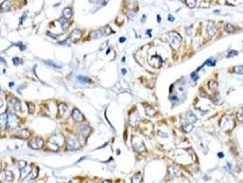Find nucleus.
<instances>
[{"instance_id":"f257e3e1","label":"nucleus","mask_w":243,"mask_h":183,"mask_svg":"<svg viewBox=\"0 0 243 183\" xmlns=\"http://www.w3.org/2000/svg\"><path fill=\"white\" fill-rule=\"evenodd\" d=\"M20 120L17 114H15L12 112H8L7 114V126L9 129H16L17 126H19Z\"/></svg>"},{"instance_id":"f03ea898","label":"nucleus","mask_w":243,"mask_h":183,"mask_svg":"<svg viewBox=\"0 0 243 183\" xmlns=\"http://www.w3.org/2000/svg\"><path fill=\"white\" fill-rule=\"evenodd\" d=\"M49 143H51L52 145H55L57 148H60V146L65 144V137L61 134H56V135L52 136L49 138Z\"/></svg>"},{"instance_id":"7ed1b4c3","label":"nucleus","mask_w":243,"mask_h":183,"mask_svg":"<svg viewBox=\"0 0 243 183\" xmlns=\"http://www.w3.org/2000/svg\"><path fill=\"white\" fill-rule=\"evenodd\" d=\"M132 145L133 149L137 151V152H142V151L145 150V146L143 145V141L137 136H133L132 138Z\"/></svg>"},{"instance_id":"20e7f679","label":"nucleus","mask_w":243,"mask_h":183,"mask_svg":"<svg viewBox=\"0 0 243 183\" xmlns=\"http://www.w3.org/2000/svg\"><path fill=\"white\" fill-rule=\"evenodd\" d=\"M167 38H168L169 42L172 44V45H179L180 42L182 41L181 36H180L177 32H175V31L169 32L167 35Z\"/></svg>"},{"instance_id":"39448f33","label":"nucleus","mask_w":243,"mask_h":183,"mask_svg":"<svg viewBox=\"0 0 243 183\" xmlns=\"http://www.w3.org/2000/svg\"><path fill=\"white\" fill-rule=\"evenodd\" d=\"M29 146L33 149H41L44 146V140L41 137H35L29 141Z\"/></svg>"},{"instance_id":"423d86ee","label":"nucleus","mask_w":243,"mask_h":183,"mask_svg":"<svg viewBox=\"0 0 243 183\" xmlns=\"http://www.w3.org/2000/svg\"><path fill=\"white\" fill-rule=\"evenodd\" d=\"M80 142L77 138H70L67 142V149L69 151H73L80 148Z\"/></svg>"},{"instance_id":"0eeeda50","label":"nucleus","mask_w":243,"mask_h":183,"mask_svg":"<svg viewBox=\"0 0 243 183\" xmlns=\"http://www.w3.org/2000/svg\"><path fill=\"white\" fill-rule=\"evenodd\" d=\"M78 132L80 135H82V136L86 137L90 135V133L92 132V128L90 127L87 124H80L78 127Z\"/></svg>"},{"instance_id":"6e6552de","label":"nucleus","mask_w":243,"mask_h":183,"mask_svg":"<svg viewBox=\"0 0 243 183\" xmlns=\"http://www.w3.org/2000/svg\"><path fill=\"white\" fill-rule=\"evenodd\" d=\"M71 117H72V119L74 120L75 122H82V121H84V115L77 108L73 109L72 113H71Z\"/></svg>"},{"instance_id":"1a4fd4ad","label":"nucleus","mask_w":243,"mask_h":183,"mask_svg":"<svg viewBox=\"0 0 243 183\" xmlns=\"http://www.w3.org/2000/svg\"><path fill=\"white\" fill-rule=\"evenodd\" d=\"M80 36H82V31H80V29H76L72 30L70 32V34L69 36V39L70 41H72V42H76V41H78L80 39Z\"/></svg>"},{"instance_id":"9d476101","label":"nucleus","mask_w":243,"mask_h":183,"mask_svg":"<svg viewBox=\"0 0 243 183\" xmlns=\"http://www.w3.org/2000/svg\"><path fill=\"white\" fill-rule=\"evenodd\" d=\"M9 102H10V104L12 105L13 108H14L16 111H17V112L21 111V102L17 99V98L12 97L11 99L9 100Z\"/></svg>"},{"instance_id":"9b49d317","label":"nucleus","mask_w":243,"mask_h":183,"mask_svg":"<svg viewBox=\"0 0 243 183\" xmlns=\"http://www.w3.org/2000/svg\"><path fill=\"white\" fill-rule=\"evenodd\" d=\"M185 116H186L187 123L191 124H193L194 123H196L197 120V116L195 115V114L193 113V112H191V111H187V112L186 113V114H185Z\"/></svg>"},{"instance_id":"f8f14e48","label":"nucleus","mask_w":243,"mask_h":183,"mask_svg":"<svg viewBox=\"0 0 243 183\" xmlns=\"http://www.w3.org/2000/svg\"><path fill=\"white\" fill-rule=\"evenodd\" d=\"M17 136L21 138V139H28V138L30 136V132L26 128L21 129V130H19L17 133Z\"/></svg>"},{"instance_id":"ddd939ff","label":"nucleus","mask_w":243,"mask_h":183,"mask_svg":"<svg viewBox=\"0 0 243 183\" xmlns=\"http://www.w3.org/2000/svg\"><path fill=\"white\" fill-rule=\"evenodd\" d=\"M103 35H104V31H103V29H101L92 31L91 34H90V37L92 39H99V38L102 37Z\"/></svg>"},{"instance_id":"4468645a","label":"nucleus","mask_w":243,"mask_h":183,"mask_svg":"<svg viewBox=\"0 0 243 183\" xmlns=\"http://www.w3.org/2000/svg\"><path fill=\"white\" fill-rule=\"evenodd\" d=\"M3 180L11 182L13 180H14V174H13L10 170H5L3 172Z\"/></svg>"},{"instance_id":"2eb2a0df","label":"nucleus","mask_w":243,"mask_h":183,"mask_svg":"<svg viewBox=\"0 0 243 183\" xmlns=\"http://www.w3.org/2000/svg\"><path fill=\"white\" fill-rule=\"evenodd\" d=\"M7 123V114L3 113L0 114V129L5 128Z\"/></svg>"},{"instance_id":"dca6fc26","label":"nucleus","mask_w":243,"mask_h":183,"mask_svg":"<svg viewBox=\"0 0 243 183\" xmlns=\"http://www.w3.org/2000/svg\"><path fill=\"white\" fill-rule=\"evenodd\" d=\"M38 174H39V168L36 166H32V167H31V171H30L29 175L28 176V178H27L35 180V178L38 177Z\"/></svg>"},{"instance_id":"f3484780","label":"nucleus","mask_w":243,"mask_h":183,"mask_svg":"<svg viewBox=\"0 0 243 183\" xmlns=\"http://www.w3.org/2000/svg\"><path fill=\"white\" fill-rule=\"evenodd\" d=\"M30 171H31V168H29L28 166H27L25 168L22 169V170H20V180H24L25 178H28Z\"/></svg>"},{"instance_id":"a211bd4d","label":"nucleus","mask_w":243,"mask_h":183,"mask_svg":"<svg viewBox=\"0 0 243 183\" xmlns=\"http://www.w3.org/2000/svg\"><path fill=\"white\" fill-rule=\"evenodd\" d=\"M58 22H60V23L61 24V28H62V29L63 30H67L69 29V25H70V23H69V20L68 19H66L65 17H60V19H58Z\"/></svg>"},{"instance_id":"6ab92c4d","label":"nucleus","mask_w":243,"mask_h":183,"mask_svg":"<svg viewBox=\"0 0 243 183\" xmlns=\"http://www.w3.org/2000/svg\"><path fill=\"white\" fill-rule=\"evenodd\" d=\"M10 1H4L1 5H0V11L1 12H6V11H8L10 8Z\"/></svg>"},{"instance_id":"aec40b11","label":"nucleus","mask_w":243,"mask_h":183,"mask_svg":"<svg viewBox=\"0 0 243 183\" xmlns=\"http://www.w3.org/2000/svg\"><path fill=\"white\" fill-rule=\"evenodd\" d=\"M206 31H208V33L210 36L215 35L216 31H217V28H216L215 24H213L212 22H210V23L208 24V28H206Z\"/></svg>"},{"instance_id":"412c9836","label":"nucleus","mask_w":243,"mask_h":183,"mask_svg":"<svg viewBox=\"0 0 243 183\" xmlns=\"http://www.w3.org/2000/svg\"><path fill=\"white\" fill-rule=\"evenodd\" d=\"M62 14H63V17H65L66 19H70L71 17H72V10H71V8L70 7H66L63 9V11H62Z\"/></svg>"},{"instance_id":"4be33fe9","label":"nucleus","mask_w":243,"mask_h":183,"mask_svg":"<svg viewBox=\"0 0 243 183\" xmlns=\"http://www.w3.org/2000/svg\"><path fill=\"white\" fill-rule=\"evenodd\" d=\"M142 180H143V177L140 172L134 174L132 178V183H142Z\"/></svg>"},{"instance_id":"5701e85b","label":"nucleus","mask_w":243,"mask_h":183,"mask_svg":"<svg viewBox=\"0 0 243 183\" xmlns=\"http://www.w3.org/2000/svg\"><path fill=\"white\" fill-rule=\"evenodd\" d=\"M58 113H60V114L61 115V116H63V115L67 113V111H68V106H67V104H60V105H58Z\"/></svg>"},{"instance_id":"b1692460","label":"nucleus","mask_w":243,"mask_h":183,"mask_svg":"<svg viewBox=\"0 0 243 183\" xmlns=\"http://www.w3.org/2000/svg\"><path fill=\"white\" fill-rule=\"evenodd\" d=\"M45 61V63H46V64H48V65H49V66H51L52 68H54V69H60V68H61V65L56 63V62L53 61L46 60V61Z\"/></svg>"},{"instance_id":"393cba45","label":"nucleus","mask_w":243,"mask_h":183,"mask_svg":"<svg viewBox=\"0 0 243 183\" xmlns=\"http://www.w3.org/2000/svg\"><path fill=\"white\" fill-rule=\"evenodd\" d=\"M169 172L172 174V175L174 176H180V170L177 168V167H175V166H172L169 168Z\"/></svg>"},{"instance_id":"a878e982","label":"nucleus","mask_w":243,"mask_h":183,"mask_svg":"<svg viewBox=\"0 0 243 183\" xmlns=\"http://www.w3.org/2000/svg\"><path fill=\"white\" fill-rule=\"evenodd\" d=\"M182 129H183V131H185L186 133H188L193 129V124H188V123L186 122L185 124H182Z\"/></svg>"},{"instance_id":"bb28decb","label":"nucleus","mask_w":243,"mask_h":183,"mask_svg":"<svg viewBox=\"0 0 243 183\" xmlns=\"http://www.w3.org/2000/svg\"><path fill=\"white\" fill-rule=\"evenodd\" d=\"M136 118H137V114H133L130 115V124H131V126H136V123L138 122V121H136V120H138Z\"/></svg>"},{"instance_id":"cd10ccee","label":"nucleus","mask_w":243,"mask_h":183,"mask_svg":"<svg viewBox=\"0 0 243 183\" xmlns=\"http://www.w3.org/2000/svg\"><path fill=\"white\" fill-rule=\"evenodd\" d=\"M77 80H78V82H80V83H83V84L92 83L91 80H90L88 77H85V76H78Z\"/></svg>"},{"instance_id":"c85d7f7f","label":"nucleus","mask_w":243,"mask_h":183,"mask_svg":"<svg viewBox=\"0 0 243 183\" xmlns=\"http://www.w3.org/2000/svg\"><path fill=\"white\" fill-rule=\"evenodd\" d=\"M225 30H226L228 33H233V32H235L236 29L234 28V26H232L231 24H227L226 27H225Z\"/></svg>"},{"instance_id":"c756f323","label":"nucleus","mask_w":243,"mask_h":183,"mask_svg":"<svg viewBox=\"0 0 243 183\" xmlns=\"http://www.w3.org/2000/svg\"><path fill=\"white\" fill-rule=\"evenodd\" d=\"M27 105H28V109H29V113L30 114H34V112H35V105L32 104V102H27Z\"/></svg>"},{"instance_id":"7c9ffc66","label":"nucleus","mask_w":243,"mask_h":183,"mask_svg":"<svg viewBox=\"0 0 243 183\" xmlns=\"http://www.w3.org/2000/svg\"><path fill=\"white\" fill-rule=\"evenodd\" d=\"M185 3L187 4V6L190 8H194L196 7V4H197V2L195 1V0H186Z\"/></svg>"},{"instance_id":"2f4dec72","label":"nucleus","mask_w":243,"mask_h":183,"mask_svg":"<svg viewBox=\"0 0 243 183\" xmlns=\"http://www.w3.org/2000/svg\"><path fill=\"white\" fill-rule=\"evenodd\" d=\"M27 166H28V164H27V162L24 161V160H19V163H17V167H19V168L20 169V170H22L23 168H25Z\"/></svg>"},{"instance_id":"473e14b6","label":"nucleus","mask_w":243,"mask_h":183,"mask_svg":"<svg viewBox=\"0 0 243 183\" xmlns=\"http://www.w3.org/2000/svg\"><path fill=\"white\" fill-rule=\"evenodd\" d=\"M216 61H217L214 60V59H208V60L206 61L205 64H206L208 66H210V67H213V66L216 65Z\"/></svg>"},{"instance_id":"72a5a7b5","label":"nucleus","mask_w":243,"mask_h":183,"mask_svg":"<svg viewBox=\"0 0 243 183\" xmlns=\"http://www.w3.org/2000/svg\"><path fill=\"white\" fill-rule=\"evenodd\" d=\"M234 71L238 74H243V65L236 66L235 68H234Z\"/></svg>"},{"instance_id":"f704fd0d","label":"nucleus","mask_w":243,"mask_h":183,"mask_svg":"<svg viewBox=\"0 0 243 183\" xmlns=\"http://www.w3.org/2000/svg\"><path fill=\"white\" fill-rule=\"evenodd\" d=\"M197 71H193V73L190 74L191 79H192L194 82H197V79L199 78V75H197Z\"/></svg>"},{"instance_id":"c9c22d12","label":"nucleus","mask_w":243,"mask_h":183,"mask_svg":"<svg viewBox=\"0 0 243 183\" xmlns=\"http://www.w3.org/2000/svg\"><path fill=\"white\" fill-rule=\"evenodd\" d=\"M237 116H238V121H243V108H241L240 111H238Z\"/></svg>"},{"instance_id":"e433bc0d","label":"nucleus","mask_w":243,"mask_h":183,"mask_svg":"<svg viewBox=\"0 0 243 183\" xmlns=\"http://www.w3.org/2000/svg\"><path fill=\"white\" fill-rule=\"evenodd\" d=\"M146 110V114H149L150 116H153V115H154V114H155V110L152 108V107H148V108H146L145 109Z\"/></svg>"},{"instance_id":"4c0bfd02","label":"nucleus","mask_w":243,"mask_h":183,"mask_svg":"<svg viewBox=\"0 0 243 183\" xmlns=\"http://www.w3.org/2000/svg\"><path fill=\"white\" fill-rule=\"evenodd\" d=\"M238 53V52L237 51L232 50V51H230L228 53V58H231V57H234V56H237Z\"/></svg>"},{"instance_id":"58836bf2","label":"nucleus","mask_w":243,"mask_h":183,"mask_svg":"<svg viewBox=\"0 0 243 183\" xmlns=\"http://www.w3.org/2000/svg\"><path fill=\"white\" fill-rule=\"evenodd\" d=\"M12 61H13V63H14L15 65H19V64L20 63V60H19V58H17V57L13 58Z\"/></svg>"},{"instance_id":"ea45409f","label":"nucleus","mask_w":243,"mask_h":183,"mask_svg":"<svg viewBox=\"0 0 243 183\" xmlns=\"http://www.w3.org/2000/svg\"><path fill=\"white\" fill-rule=\"evenodd\" d=\"M177 100H178L177 96H175V95H172V96H170V101L172 102L173 104H175V102H177Z\"/></svg>"},{"instance_id":"a19ab883","label":"nucleus","mask_w":243,"mask_h":183,"mask_svg":"<svg viewBox=\"0 0 243 183\" xmlns=\"http://www.w3.org/2000/svg\"><path fill=\"white\" fill-rule=\"evenodd\" d=\"M15 45H16V46H19V49H20V51H24V50H25V46H24L23 44H22L21 42L16 43Z\"/></svg>"},{"instance_id":"79ce46f5","label":"nucleus","mask_w":243,"mask_h":183,"mask_svg":"<svg viewBox=\"0 0 243 183\" xmlns=\"http://www.w3.org/2000/svg\"><path fill=\"white\" fill-rule=\"evenodd\" d=\"M22 183H34V180H30V178H25L22 181Z\"/></svg>"},{"instance_id":"37998d69","label":"nucleus","mask_w":243,"mask_h":183,"mask_svg":"<svg viewBox=\"0 0 243 183\" xmlns=\"http://www.w3.org/2000/svg\"><path fill=\"white\" fill-rule=\"evenodd\" d=\"M227 169H228V170L229 172H231V171H232V169H231V164H229V163H228V164H227Z\"/></svg>"},{"instance_id":"c03bdc74","label":"nucleus","mask_w":243,"mask_h":183,"mask_svg":"<svg viewBox=\"0 0 243 183\" xmlns=\"http://www.w3.org/2000/svg\"><path fill=\"white\" fill-rule=\"evenodd\" d=\"M128 17H130V19H133V17H134V13L133 12H129L128 13Z\"/></svg>"},{"instance_id":"a18cd8bd","label":"nucleus","mask_w":243,"mask_h":183,"mask_svg":"<svg viewBox=\"0 0 243 183\" xmlns=\"http://www.w3.org/2000/svg\"><path fill=\"white\" fill-rule=\"evenodd\" d=\"M125 41H126V38H124V37H122V38H120V39H119V41H120L121 43L124 42Z\"/></svg>"},{"instance_id":"49530a36","label":"nucleus","mask_w":243,"mask_h":183,"mask_svg":"<svg viewBox=\"0 0 243 183\" xmlns=\"http://www.w3.org/2000/svg\"><path fill=\"white\" fill-rule=\"evenodd\" d=\"M168 20H169V21H171V22H173V21L175 20L174 17H173V16H171V15H169V16H168Z\"/></svg>"},{"instance_id":"de8ad7c7","label":"nucleus","mask_w":243,"mask_h":183,"mask_svg":"<svg viewBox=\"0 0 243 183\" xmlns=\"http://www.w3.org/2000/svg\"><path fill=\"white\" fill-rule=\"evenodd\" d=\"M218 157L219 158H224V154L221 153V152H219V153H218Z\"/></svg>"},{"instance_id":"09e8293b","label":"nucleus","mask_w":243,"mask_h":183,"mask_svg":"<svg viewBox=\"0 0 243 183\" xmlns=\"http://www.w3.org/2000/svg\"><path fill=\"white\" fill-rule=\"evenodd\" d=\"M102 183H112V181L109 180H103Z\"/></svg>"},{"instance_id":"8fccbe9b","label":"nucleus","mask_w":243,"mask_h":183,"mask_svg":"<svg viewBox=\"0 0 243 183\" xmlns=\"http://www.w3.org/2000/svg\"><path fill=\"white\" fill-rule=\"evenodd\" d=\"M0 62H2V63H5V59L2 57H0Z\"/></svg>"},{"instance_id":"3c124183","label":"nucleus","mask_w":243,"mask_h":183,"mask_svg":"<svg viewBox=\"0 0 243 183\" xmlns=\"http://www.w3.org/2000/svg\"><path fill=\"white\" fill-rule=\"evenodd\" d=\"M3 104H4V102H3V100H2V99H0V108H1V107L3 106Z\"/></svg>"},{"instance_id":"603ef678","label":"nucleus","mask_w":243,"mask_h":183,"mask_svg":"<svg viewBox=\"0 0 243 183\" xmlns=\"http://www.w3.org/2000/svg\"><path fill=\"white\" fill-rule=\"evenodd\" d=\"M122 73H123V74H125V73H126V70H125V69H122Z\"/></svg>"},{"instance_id":"864d4df0","label":"nucleus","mask_w":243,"mask_h":183,"mask_svg":"<svg viewBox=\"0 0 243 183\" xmlns=\"http://www.w3.org/2000/svg\"><path fill=\"white\" fill-rule=\"evenodd\" d=\"M157 21H158V22L161 21V19H160V16H159V15H157Z\"/></svg>"},{"instance_id":"5fc2aeb1","label":"nucleus","mask_w":243,"mask_h":183,"mask_svg":"<svg viewBox=\"0 0 243 183\" xmlns=\"http://www.w3.org/2000/svg\"><path fill=\"white\" fill-rule=\"evenodd\" d=\"M13 85H14V83H9V86H10V87H12Z\"/></svg>"},{"instance_id":"6e6d98bb","label":"nucleus","mask_w":243,"mask_h":183,"mask_svg":"<svg viewBox=\"0 0 243 183\" xmlns=\"http://www.w3.org/2000/svg\"><path fill=\"white\" fill-rule=\"evenodd\" d=\"M70 183H80V182H77V181H70Z\"/></svg>"},{"instance_id":"4d7b16f0","label":"nucleus","mask_w":243,"mask_h":183,"mask_svg":"<svg viewBox=\"0 0 243 183\" xmlns=\"http://www.w3.org/2000/svg\"><path fill=\"white\" fill-rule=\"evenodd\" d=\"M0 91H1V89H0Z\"/></svg>"}]
</instances>
